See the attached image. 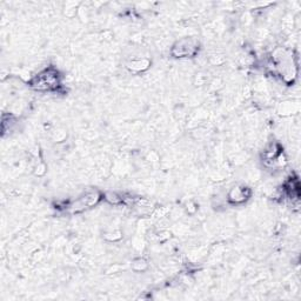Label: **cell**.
I'll list each match as a JSON object with an SVG mask.
<instances>
[{
  "label": "cell",
  "mask_w": 301,
  "mask_h": 301,
  "mask_svg": "<svg viewBox=\"0 0 301 301\" xmlns=\"http://www.w3.org/2000/svg\"><path fill=\"white\" fill-rule=\"evenodd\" d=\"M59 85V77L55 71L46 70L38 74L32 80V86L34 89L40 91H51L58 87Z\"/></svg>",
  "instance_id": "1"
},
{
  "label": "cell",
  "mask_w": 301,
  "mask_h": 301,
  "mask_svg": "<svg viewBox=\"0 0 301 301\" xmlns=\"http://www.w3.org/2000/svg\"><path fill=\"white\" fill-rule=\"evenodd\" d=\"M246 191L247 188H233L231 192H229V200L233 201V203H243V201H245L247 199L246 196Z\"/></svg>",
  "instance_id": "3"
},
{
  "label": "cell",
  "mask_w": 301,
  "mask_h": 301,
  "mask_svg": "<svg viewBox=\"0 0 301 301\" xmlns=\"http://www.w3.org/2000/svg\"><path fill=\"white\" fill-rule=\"evenodd\" d=\"M198 45L193 40H181L177 44V46L173 47V54L177 57H188L197 52Z\"/></svg>",
  "instance_id": "2"
}]
</instances>
